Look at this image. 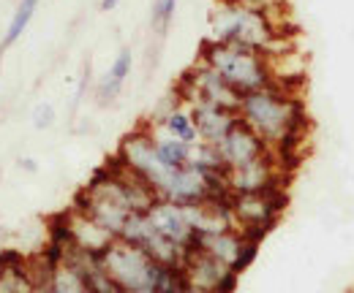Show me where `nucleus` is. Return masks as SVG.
<instances>
[{
    "mask_svg": "<svg viewBox=\"0 0 354 293\" xmlns=\"http://www.w3.org/2000/svg\"><path fill=\"white\" fill-rule=\"evenodd\" d=\"M216 150L221 155V163L226 171L245 166L251 161H259V158H265L267 152H270V147L243 120H237V125L216 144Z\"/></svg>",
    "mask_w": 354,
    "mask_h": 293,
    "instance_id": "9d476101",
    "label": "nucleus"
},
{
    "mask_svg": "<svg viewBox=\"0 0 354 293\" xmlns=\"http://www.w3.org/2000/svg\"><path fill=\"white\" fill-rule=\"evenodd\" d=\"M98 263L120 293L153 288V280H156L158 266H161L142 247H136L126 239H115L106 250L101 252Z\"/></svg>",
    "mask_w": 354,
    "mask_h": 293,
    "instance_id": "20e7f679",
    "label": "nucleus"
},
{
    "mask_svg": "<svg viewBox=\"0 0 354 293\" xmlns=\"http://www.w3.org/2000/svg\"><path fill=\"white\" fill-rule=\"evenodd\" d=\"M237 117L278 155L295 141H300L306 128L303 101L297 98V92L283 90L278 84L243 95Z\"/></svg>",
    "mask_w": 354,
    "mask_h": 293,
    "instance_id": "f257e3e1",
    "label": "nucleus"
},
{
    "mask_svg": "<svg viewBox=\"0 0 354 293\" xmlns=\"http://www.w3.org/2000/svg\"><path fill=\"white\" fill-rule=\"evenodd\" d=\"M19 166L25 168V171H30V174H33V171H39L36 161H28V158H22V161H19Z\"/></svg>",
    "mask_w": 354,
    "mask_h": 293,
    "instance_id": "4be33fe9",
    "label": "nucleus"
},
{
    "mask_svg": "<svg viewBox=\"0 0 354 293\" xmlns=\"http://www.w3.org/2000/svg\"><path fill=\"white\" fill-rule=\"evenodd\" d=\"M39 3H41V0H19L14 17H11V22H8V30H6V36H3V46H11V43L19 41V36L28 30V25H30V19H33Z\"/></svg>",
    "mask_w": 354,
    "mask_h": 293,
    "instance_id": "f3484780",
    "label": "nucleus"
},
{
    "mask_svg": "<svg viewBox=\"0 0 354 293\" xmlns=\"http://www.w3.org/2000/svg\"><path fill=\"white\" fill-rule=\"evenodd\" d=\"M226 185L232 196H248V193H265L272 188H283V174L278 155L270 150L265 158L251 161L240 168L226 171Z\"/></svg>",
    "mask_w": 354,
    "mask_h": 293,
    "instance_id": "6e6552de",
    "label": "nucleus"
},
{
    "mask_svg": "<svg viewBox=\"0 0 354 293\" xmlns=\"http://www.w3.org/2000/svg\"><path fill=\"white\" fill-rule=\"evenodd\" d=\"M6 236H8V228H6V225H0V242H3Z\"/></svg>",
    "mask_w": 354,
    "mask_h": 293,
    "instance_id": "5701e85b",
    "label": "nucleus"
},
{
    "mask_svg": "<svg viewBox=\"0 0 354 293\" xmlns=\"http://www.w3.org/2000/svg\"><path fill=\"white\" fill-rule=\"evenodd\" d=\"M145 128H147V133L153 136L156 152H158V158H161L164 163H169L172 168H183L191 163V147H194V144L180 141V139H175V136H169L164 128L153 125V123Z\"/></svg>",
    "mask_w": 354,
    "mask_h": 293,
    "instance_id": "4468645a",
    "label": "nucleus"
},
{
    "mask_svg": "<svg viewBox=\"0 0 354 293\" xmlns=\"http://www.w3.org/2000/svg\"><path fill=\"white\" fill-rule=\"evenodd\" d=\"M131 65H133V54L129 46H123L120 52H118V57H115V63H112V68L104 74V79L112 84H118V87H123L126 79H129V74H131Z\"/></svg>",
    "mask_w": 354,
    "mask_h": 293,
    "instance_id": "6ab92c4d",
    "label": "nucleus"
},
{
    "mask_svg": "<svg viewBox=\"0 0 354 293\" xmlns=\"http://www.w3.org/2000/svg\"><path fill=\"white\" fill-rule=\"evenodd\" d=\"M194 250L207 252L218 263L229 266L234 274H240V272H245L254 263L259 242H251L240 228H229V231H221V234L196 236V247Z\"/></svg>",
    "mask_w": 354,
    "mask_h": 293,
    "instance_id": "0eeeda50",
    "label": "nucleus"
},
{
    "mask_svg": "<svg viewBox=\"0 0 354 293\" xmlns=\"http://www.w3.org/2000/svg\"><path fill=\"white\" fill-rule=\"evenodd\" d=\"M153 125L164 128L169 136H175V139L185 141V144H196L199 141V133H196V125H194V117H191L188 106H180L169 117H164L161 123H153Z\"/></svg>",
    "mask_w": 354,
    "mask_h": 293,
    "instance_id": "dca6fc26",
    "label": "nucleus"
},
{
    "mask_svg": "<svg viewBox=\"0 0 354 293\" xmlns=\"http://www.w3.org/2000/svg\"><path fill=\"white\" fill-rule=\"evenodd\" d=\"M283 204H286L283 188H272V190H265V193H248V196H232L234 225L251 242H262L267 236V231L275 225Z\"/></svg>",
    "mask_w": 354,
    "mask_h": 293,
    "instance_id": "423d86ee",
    "label": "nucleus"
},
{
    "mask_svg": "<svg viewBox=\"0 0 354 293\" xmlns=\"http://www.w3.org/2000/svg\"><path fill=\"white\" fill-rule=\"evenodd\" d=\"M55 123V109H52V103H39L36 109H33V125L39 128V130H46V128H52Z\"/></svg>",
    "mask_w": 354,
    "mask_h": 293,
    "instance_id": "aec40b11",
    "label": "nucleus"
},
{
    "mask_svg": "<svg viewBox=\"0 0 354 293\" xmlns=\"http://www.w3.org/2000/svg\"><path fill=\"white\" fill-rule=\"evenodd\" d=\"M188 293H218V291H196V288H188Z\"/></svg>",
    "mask_w": 354,
    "mask_h": 293,
    "instance_id": "b1692460",
    "label": "nucleus"
},
{
    "mask_svg": "<svg viewBox=\"0 0 354 293\" xmlns=\"http://www.w3.org/2000/svg\"><path fill=\"white\" fill-rule=\"evenodd\" d=\"M188 109H191L194 125H196V133H199V141H205V144H218L240 120L234 112L218 109L213 103H191Z\"/></svg>",
    "mask_w": 354,
    "mask_h": 293,
    "instance_id": "ddd939ff",
    "label": "nucleus"
},
{
    "mask_svg": "<svg viewBox=\"0 0 354 293\" xmlns=\"http://www.w3.org/2000/svg\"><path fill=\"white\" fill-rule=\"evenodd\" d=\"M281 30L262 11H254L237 0H223L210 11V39L218 43H237L257 52H270Z\"/></svg>",
    "mask_w": 354,
    "mask_h": 293,
    "instance_id": "7ed1b4c3",
    "label": "nucleus"
},
{
    "mask_svg": "<svg viewBox=\"0 0 354 293\" xmlns=\"http://www.w3.org/2000/svg\"><path fill=\"white\" fill-rule=\"evenodd\" d=\"M175 8L177 0H153V14H150V22H153V30L156 36H164L175 19Z\"/></svg>",
    "mask_w": 354,
    "mask_h": 293,
    "instance_id": "a211bd4d",
    "label": "nucleus"
},
{
    "mask_svg": "<svg viewBox=\"0 0 354 293\" xmlns=\"http://www.w3.org/2000/svg\"><path fill=\"white\" fill-rule=\"evenodd\" d=\"M36 293H90L82 274L68 263L63 261L52 274L39 277L36 280Z\"/></svg>",
    "mask_w": 354,
    "mask_h": 293,
    "instance_id": "2eb2a0df",
    "label": "nucleus"
},
{
    "mask_svg": "<svg viewBox=\"0 0 354 293\" xmlns=\"http://www.w3.org/2000/svg\"><path fill=\"white\" fill-rule=\"evenodd\" d=\"M118 3H120V0H101L98 8H101V11H112V8H118Z\"/></svg>",
    "mask_w": 354,
    "mask_h": 293,
    "instance_id": "412c9836",
    "label": "nucleus"
},
{
    "mask_svg": "<svg viewBox=\"0 0 354 293\" xmlns=\"http://www.w3.org/2000/svg\"><path fill=\"white\" fill-rule=\"evenodd\" d=\"M147 217H150L153 228H156L161 236H167L169 242H175L177 247H183L185 255L196 247V231H194L191 223H188L185 207L158 199V201L150 207Z\"/></svg>",
    "mask_w": 354,
    "mask_h": 293,
    "instance_id": "9b49d317",
    "label": "nucleus"
},
{
    "mask_svg": "<svg viewBox=\"0 0 354 293\" xmlns=\"http://www.w3.org/2000/svg\"><path fill=\"white\" fill-rule=\"evenodd\" d=\"M118 161L129 168V171H133L136 176H142L158 193V199H164L169 193L172 182H175L177 168H172L169 163H164L158 158L156 144H153V136L147 133V128H136V130H131L120 141Z\"/></svg>",
    "mask_w": 354,
    "mask_h": 293,
    "instance_id": "39448f33",
    "label": "nucleus"
},
{
    "mask_svg": "<svg viewBox=\"0 0 354 293\" xmlns=\"http://www.w3.org/2000/svg\"><path fill=\"white\" fill-rule=\"evenodd\" d=\"M199 60L205 65H210L223 82L229 84L234 92H240V95L265 90V87L272 84L267 54L257 52V49H248V46L207 41L199 52Z\"/></svg>",
    "mask_w": 354,
    "mask_h": 293,
    "instance_id": "f03ea898",
    "label": "nucleus"
},
{
    "mask_svg": "<svg viewBox=\"0 0 354 293\" xmlns=\"http://www.w3.org/2000/svg\"><path fill=\"white\" fill-rule=\"evenodd\" d=\"M68 236H71L68 247L95 255V258H101V252L115 242V236L106 228H101L95 220H90L88 214H80L74 210H68Z\"/></svg>",
    "mask_w": 354,
    "mask_h": 293,
    "instance_id": "f8f14e48",
    "label": "nucleus"
},
{
    "mask_svg": "<svg viewBox=\"0 0 354 293\" xmlns=\"http://www.w3.org/2000/svg\"><path fill=\"white\" fill-rule=\"evenodd\" d=\"M183 274L188 280V288H196V291L234 293L237 288V274L202 250H191L185 255Z\"/></svg>",
    "mask_w": 354,
    "mask_h": 293,
    "instance_id": "1a4fd4ad",
    "label": "nucleus"
}]
</instances>
